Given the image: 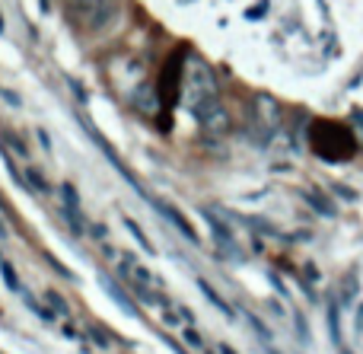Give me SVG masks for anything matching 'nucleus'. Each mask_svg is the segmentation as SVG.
Wrapping results in <instances>:
<instances>
[{
  "label": "nucleus",
  "instance_id": "nucleus-10",
  "mask_svg": "<svg viewBox=\"0 0 363 354\" xmlns=\"http://www.w3.org/2000/svg\"><path fill=\"white\" fill-rule=\"evenodd\" d=\"M0 278H4L6 291H13V294H23V284H19V275H16V268H13L6 259H0Z\"/></svg>",
  "mask_w": 363,
  "mask_h": 354
},
{
  "label": "nucleus",
  "instance_id": "nucleus-5",
  "mask_svg": "<svg viewBox=\"0 0 363 354\" xmlns=\"http://www.w3.org/2000/svg\"><path fill=\"white\" fill-rule=\"evenodd\" d=\"M153 208H157V211H160V214H163V217H166V221H169V223H172V227H176V230H179V233H182V236H185V240H188V243H191V246H198V243H201L198 230H194V227H191V223H188V217H185V214H182V211H179V208H172V204H169V201H160V198H157V201H153Z\"/></svg>",
  "mask_w": 363,
  "mask_h": 354
},
{
  "label": "nucleus",
  "instance_id": "nucleus-9",
  "mask_svg": "<svg viewBox=\"0 0 363 354\" xmlns=\"http://www.w3.org/2000/svg\"><path fill=\"white\" fill-rule=\"evenodd\" d=\"M198 287H201V294H204V300H207V304H211V306H213V310H217V313H223V316H233L230 304H226V300H223V297H220V294H217V291H213V287H211V284H207V281H204V278H201V281H198Z\"/></svg>",
  "mask_w": 363,
  "mask_h": 354
},
{
  "label": "nucleus",
  "instance_id": "nucleus-1",
  "mask_svg": "<svg viewBox=\"0 0 363 354\" xmlns=\"http://www.w3.org/2000/svg\"><path fill=\"white\" fill-rule=\"evenodd\" d=\"M313 147L319 157H325L328 163H338L347 160L354 153V138L345 125H335V121H315L313 125Z\"/></svg>",
  "mask_w": 363,
  "mask_h": 354
},
{
  "label": "nucleus",
  "instance_id": "nucleus-22",
  "mask_svg": "<svg viewBox=\"0 0 363 354\" xmlns=\"http://www.w3.org/2000/svg\"><path fill=\"white\" fill-rule=\"evenodd\" d=\"M38 140H42V147H45V150H51V140H48V131H42V128H38Z\"/></svg>",
  "mask_w": 363,
  "mask_h": 354
},
{
  "label": "nucleus",
  "instance_id": "nucleus-24",
  "mask_svg": "<svg viewBox=\"0 0 363 354\" xmlns=\"http://www.w3.org/2000/svg\"><path fill=\"white\" fill-rule=\"evenodd\" d=\"M354 323H357V329H363V304L357 306V316H354Z\"/></svg>",
  "mask_w": 363,
  "mask_h": 354
},
{
  "label": "nucleus",
  "instance_id": "nucleus-4",
  "mask_svg": "<svg viewBox=\"0 0 363 354\" xmlns=\"http://www.w3.org/2000/svg\"><path fill=\"white\" fill-rule=\"evenodd\" d=\"M182 61H185V48H176L166 57L163 70H160V83H157V102L172 106L182 93Z\"/></svg>",
  "mask_w": 363,
  "mask_h": 354
},
{
  "label": "nucleus",
  "instance_id": "nucleus-25",
  "mask_svg": "<svg viewBox=\"0 0 363 354\" xmlns=\"http://www.w3.org/2000/svg\"><path fill=\"white\" fill-rule=\"evenodd\" d=\"M38 6H42V13H51V0H38Z\"/></svg>",
  "mask_w": 363,
  "mask_h": 354
},
{
  "label": "nucleus",
  "instance_id": "nucleus-12",
  "mask_svg": "<svg viewBox=\"0 0 363 354\" xmlns=\"http://www.w3.org/2000/svg\"><path fill=\"white\" fill-rule=\"evenodd\" d=\"M303 198H306V201H309V204H313V208H315V211H319V214H322V217H335V204H332V201H328V198H325V195H319V192H306V195H303Z\"/></svg>",
  "mask_w": 363,
  "mask_h": 354
},
{
  "label": "nucleus",
  "instance_id": "nucleus-26",
  "mask_svg": "<svg viewBox=\"0 0 363 354\" xmlns=\"http://www.w3.org/2000/svg\"><path fill=\"white\" fill-rule=\"evenodd\" d=\"M6 236H10V230H6V223L0 221V240H6Z\"/></svg>",
  "mask_w": 363,
  "mask_h": 354
},
{
  "label": "nucleus",
  "instance_id": "nucleus-19",
  "mask_svg": "<svg viewBox=\"0 0 363 354\" xmlns=\"http://www.w3.org/2000/svg\"><path fill=\"white\" fill-rule=\"evenodd\" d=\"M67 83H70V89H74V96H77V99H80V102H86V99H89V96H86V89H83L77 80H67Z\"/></svg>",
  "mask_w": 363,
  "mask_h": 354
},
{
  "label": "nucleus",
  "instance_id": "nucleus-18",
  "mask_svg": "<svg viewBox=\"0 0 363 354\" xmlns=\"http://www.w3.org/2000/svg\"><path fill=\"white\" fill-rule=\"evenodd\" d=\"M89 336H93V342L99 345V348H108V345H112V342H108V336H106V332H99V329H93V332H89Z\"/></svg>",
  "mask_w": 363,
  "mask_h": 354
},
{
  "label": "nucleus",
  "instance_id": "nucleus-20",
  "mask_svg": "<svg viewBox=\"0 0 363 354\" xmlns=\"http://www.w3.org/2000/svg\"><path fill=\"white\" fill-rule=\"evenodd\" d=\"M264 10H268V0H262L258 6H252V10H249V19H262V13H264Z\"/></svg>",
  "mask_w": 363,
  "mask_h": 354
},
{
  "label": "nucleus",
  "instance_id": "nucleus-6",
  "mask_svg": "<svg viewBox=\"0 0 363 354\" xmlns=\"http://www.w3.org/2000/svg\"><path fill=\"white\" fill-rule=\"evenodd\" d=\"M61 201H64V217L70 221L74 233H83V217H80V198H77V189L70 182L61 185Z\"/></svg>",
  "mask_w": 363,
  "mask_h": 354
},
{
  "label": "nucleus",
  "instance_id": "nucleus-27",
  "mask_svg": "<svg viewBox=\"0 0 363 354\" xmlns=\"http://www.w3.org/2000/svg\"><path fill=\"white\" fill-rule=\"evenodd\" d=\"M354 118H357V121H360V125H363V112H357V115H354Z\"/></svg>",
  "mask_w": 363,
  "mask_h": 354
},
{
  "label": "nucleus",
  "instance_id": "nucleus-14",
  "mask_svg": "<svg viewBox=\"0 0 363 354\" xmlns=\"http://www.w3.org/2000/svg\"><path fill=\"white\" fill-rule=\"evenodd\" d=\"M26 185H29L32 192H38V195H48V182H45V179H42V172H38V170H32V166H29V170H26Z\"/></svg>",
  "mask_w": 363,
  "mask_h": 354
},
{
  "label": "nucleus",
  "instance_id": "nucleus-3",
  "mask_svg": "<svg viewBox=\"0 0 363 354\" xmlns=\"http://www.w3.org/2000/svg\"><path fill=\"white\" fill-rule=\"evenodd\" d=\"M118 272H121V278L134 287V294H138L140 300H147V304H153V300H157L160 287H163V278H160V275H153L150 268L138 259V255H131V253L121 255Z\"/></svg>",
  "mask_w": 363,
  "mask_h": 354
},
{
  "label": "nucleus",
  "instance_id": "nucleus-17",
  "mask_svg": "<svg viewBox=\"0 0 363 354\" xmlns=\"http://www.w3.org/2000/svg\"><path fill=\"white\" fill-rule=\"evenodd\" d=\"M294 323H296V336H300V342H309V329H306L303 313H294Z\"/></svg>",
  "mask_w": 363,
  "mask_h": 354
},
{
  "label": "nucleus",
  "instance_id": "nucleus-28",
  "mask_svg": "<svg viewBox=\"0 0 363 354\" xmlns=\"http://www.w3.org/2000/svg\"><path fill=\"white\" fill-rule=\"evenodd\" d=\"M268 354H281V351H277V348H271V345H268Z\"/></svg>",
  "mask_w": 363,
  "mask_h": 354
},
{
  "label": "nucleus",
  "instance_id": "nucleus-13",
  "mask_svg": "<svg viewBox=\"0 0 363 354\" xmlns=\"http://www.w3.org/2000/svg\"><path fill=\"white\" fill-rule=\"evenodd\" d=\"M182 342H185L191 351H207L204 338H201V332L194 329V326H182Z\"/></svg>",
  "mask_w": 363,
  "mask_h": 354
},
{
  "label": "nucleus",
  "instance_id": "nucleus-2",
  "mask_svg": "<svg viewBox=\"0 0 363 354\" xmlns=\"http://www.w3.org/2000/svg\"><path fill=\"white\" fill-rule=\"evenodd\" d=\"M67 13L86 32H99L118 13V0H67Z\"/></svg>",
  "mask_w": 363,
  "mask_h": 354
},
{
  "label": "nucleus",
  "instance_id": "nucleus-11",
  "mask_svg": "<svg viewBox=\"0 0 363 354\" xmlns=\"http://www.w3.org/2000/svg\"><path fill=\"white\" fill-rule=\"evenodd\" d=\"M45 306H48V310L55 313V316H64V319L70 316V306H67V300H64L57 291H45Z\"/></svg>",
  "mask_w": 363,
  "mask_h": 354
},
{
  "label": "nucleus",
  "instance_id": "nucleus-8",
  "mask_svg": "<svg viewBox=\"0 0 363 354\" xmlns=\"http://www.w3.org/2000/svg\"><path fill=\"white\" fill-rule=\"evenodd\" d=\"M121 221H125V230H128V233H131V236H134V243H138V246H140V249H144V253H147V255H157V246H153V243H150V240H147L144 227H140V223H138V221H134V217H121Z\"/></svg>",
  "mask_w": 363,
  "mask_h": 354
},
{
  "label": "nucleus",
  "instance_id": "nucleus-23",
  "mask_svg": "<svg viewBox=\"0 0 363 354\" xmlns=\"http://www.w3.org/2000/svg\"><path fill=\"white\" fill-rule=\"evenodd\" d=\"M217 354H239V351H236V348H233V345L220 342V345H217Z\"/></svg>",
  "mask_w": 363,
  "mask_h": 354
},
{
  "label": "nucleus",
  "instance_id": "nucleus-15",
  "mask_svg": "<svg viewBox=\"0 0 363 354\" xmlns=\"http://www.w3.org/2000/svg\"><path fill=\"white\" fill-rule=\"evenodd\" d=\"M328 329H332V342H341V323H338V304L332 300L328 306Z\"/></svg>",
  "mask_w": 363,
  "mask_h": 354
},
{
  "label": "nucleus",
  "instance_id": "nucleus-7",
  "mask_svg": "<svg viewBox=\"0 0 363 354\" xmlns=\"http://www.w3.org/2000/svg\"><path fill=\"white\" fill-rule=\"evenodd\" d=\"M102 287H106V291H108V294H112V300H115V304H118V306H121V310H125V313H128V316H140L138 304H134V300H131V297H128V294H125V291H121V287H118V284H115V281L102 278Z\"/></svg>",
  "mask_w": 363,
  "mask_h": 354
},
{
  "label": "nucleus",
  "instance_id": "nucleus-16",
  "mask_svg": "<svg viewBox=\"0 0 363 354\" xmlns=\"http://www.w3.org/2000/svg\"><path fill=\"white\" fill-rule=\"evenodd\" d=\"M249 326H252V329H255V332H258V336H262V342H264V345H271V342H274V336H271V329H268V326H264V323H262V319L249 316Z\"/></svg>",
  "mask_w": 363,
  "mask_h": 354
},
{
  "label": "nucleus",
  "instance_id": "nucleus-21",
  "mask_svg": "<svg viewBox=\"0 0 363 354\" xmlns=\"http://www.w3.org/2000/svg\"><path fill=\"white\" fill-rule=\"evenodd\" d=\"M4 138H6V144H10V147H13V150H16V153H26V147L19 144V140L13 138V134H4Z\"/></svg>",
  "mask_w": 363,
  "mask_h": 354
}]
</instances>
